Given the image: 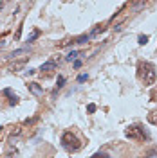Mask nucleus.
I'll return each mask as SVG.
<instances>
[{
	"instance_id": "f257e3e1",
	"label": "nucleus",
	"mask_w": 157,
	"mask_h": 158,
	"mask_svg": "<svg viewBox=\"0 0 157 158\" xmlns=\"http://www.w3.org/2000/svg\"><path fill=\"white\" fill-rule=\"evenodd\" d=\"M137 74H139V79L146 85V86H152L155 83V67L150 63V61H141L137 65Z\"/></svg>"
},
{
	"instance_id": "f03ea898",
	"label": "nucleus",
	"mask_w": 157,
	"mask_h": 158,
	"mask_svg": "<svg viewBox=\"0 0 157 158\" xmlns=\"http://www.w3.org/2000/svg\"><path fill=\"white\" fill-rule=\"evenodd\" d=\"M61 146L67 149V151H78L81 148V140L76 133H72V131H65L63 135H61Z\"/></svg>"
},
{
	"instance_id": "7ed1b4c3",
	"label": "nucleus",
	"mask_w": 157,
	"mask_h": 158,
	"mask_svg": "<svg viewBox=\"0 0 157 158\" xmlns=\"http://www.w3.org/2000/svg\"><path fill=\"white\" fill-rule=\"evenodd\" d=\"M125 137L130 138V140H136V142H143V140L148 138V133L145 131L143 126L134 124V126H128V128L125 129Z\"/></svg>"
},
{
	"instance_id": "20e7f679",
	"label": "nucleus",
	"mask_w": 157,
	"mask_h": 158,
	"mask_svg": "<svg viewBox=\"0 0 157 158\" xmlns=\"http://www.w3.org/2000/svg\"><path fill=\"white\" fill-rule=\"evenodd\" d=\"M4 95H7V97H9V104H11V106L18 104V97H16V95H13V92H11L9 88H6V90H4Z\"/></svg>"
},
{
	"instance_id": "39448f33",
	"label": "nucleus",
	"mask_w": 157,
	"mask_h": 158,
	"mask_svg": "<svg viewBox=\"0 0 157 158\" xmlns=\"http://www.w3.org/2000/svg\"><path fill=\"white\" fill-rule=\"evenodd\" d=\"M29 90L34 94V95H42V94H43V88L38 86V83H29Z\"/></svg>"
},
{
	"instance_id": "423d86ee",
	"label": "nucleus",
	"mask_w": 157,
	"mask_h": 158,
	"mask_svg": "<svg viewBox=\"0 0 157 158\" xmlns=\"http://www.w3.org/2000/svg\"><path fill=\"white\" fill-rule=\"evenodd\" d=\"M52 69H56V63H54V61H47V63H43V65L40 67V70H42V72H43V70L47 72V70H52Z\"/></svg>"
},
{
	"instance_id": "0eeeda50",
	"label": "nucleus",
	"mask_w": 157,
	"mask_h": 158,
	"mask_svg": "<svg viewBox=\"0 0 157 158\" xmlns=\"http://www.w3.org/2000/svg\"><path fill=\"white\" fill-rule=\"evenodd\" d=\"M148 122H150V124H157V111L148 113Z\"/></svg>"
},
{
	"instance_id": "6e6552de",
	"label": "nucleus",
	"mask_w": 157,
	"mask_h": 158,
	"mask_svg": "<svg viewBox=\"0 0 157 158\" xmlns=\"http://www.w3.org/2000/svg\"><path fill=\"white\" fill-rule=\"evenodd\" d=\"M92 38V34H85V36H79V38H76V43H87L88 40Z\"/></svg>"
},
{
	"instance_id": "1a4fd4ad",
	"label": "nucleus",
	"mask_w": 157,
	"mask_h": 158,
	"mask_svg": "<svg viewBox=\"0 0 157 158\" xmlns=\"http://www.w3.org/2000/svg\"><path fill=\"white\" fill-rule=\"evenodd\" d=\"M24 52H27V49H18V50H15V52H11L9 58H16L18 54H24Z\"/></svg>"
},
{
	"instance_id": "9d476101",
	"label": "nucleus",
	"mask_w": 157,
	"mask_h": 158,
	"mask_svg": "<svg viewBox=\"0 0 157 158\" xmlns=\"http://www.w3.org/2000/svg\"><path fill=\"white\" fill-rule=\"evenodd\" d=\"M90 158H112V156H108L107 153H96V155H92Z\"/></svg>"
},
{
	"instance_id": "9b49d317",
	"label": "nucleus",
	"mask_w": 157,
	"mask_h": 158,
	"mask_svg": "<svg viewBox=\"0 0 157 158\" xmlns=\"http://www.w3.org/2000/svg\"><path fill=\"white\" fill-rule=\"evenodd\" d=\"M148 43V36H143V34H141V36H139V45H146Z\"/></svg>"
},
{
	"instance_id": "f8f14e48",
	"label": "nucleus",
	"mask_w": 157,
	"mask_h": 158,
	"mask_svg": "<svg viewBox=\"0 0 157 158\" xmlns=\"http://www.w3.org/2000/svg\"><path fill=\"white\" fill-rule=\"evenodd\" d=\"M76 56H78V52H76V50H72V52H70V54H69V56H67L65 59H67V61H72V59L76 58Z\"/></svg>"
},
{
	"instance_id": "ddd939ff",
	"label": "nucleus",
	"mask_w": 157,
	"mask_h": 158,
	"mask_svg": "<svg viewBox=\"0 0 157 158\" xmlns=\"http://www.w3.org/2000/svg\"><path fill=\"white\" fill-rule=\"evenodd\" d=\"M38 36H40V31H34V32H33V34L29 36V41H33V40H36Z\"/></svg>"
},
{
	"instance_id": "4468645a",
	"label": "nucleus",
	"mask_w": 157,
	"mask_h": 158,
	"mask_svg": "<svg viewBox=\"0 0 157 158\" xmlns=\"http://www.w3.org/2000/svg\"><path fill=\"white\" fill-rule=\"evenodd\" d=\"M63 83H65V77H63V76H60V77H58V88L63 86Z\"/></svg>"
},
{
	"instance_id": "2eb2a0df",
	"label": "nucleus",
	"mask_w": 157,
	"mask_h": 158,
	"mask_svg": "<svg viewBox=\"0 0 157 158\" xmlns=\"http://www.w3.org/2000/svg\"><path fill=\"white\" fill-rule=\"evenodd\" d=\"M87 79H88V76H87V74H81V76L78 77V83H83V81H87Z\"/></svg>"
},
{
	"instance_id": "dca6fc26",
	"label": "nucleus",
	"mask_w": 157,
	"mask_h": 158,
	"mask_svg": "<svg viewBox=\"0 0 157 158\" xmlns=\"http://www.w3.org/2000/svg\"><path fill=\"white\" fill-rule=\"evenodd\" d=\"M81 67V61H74V69H79Z\"/></svg>"
},
{
	"instance_id": "f3484780",
	"label": "nucleus",
	"mask_w": 157,
	"mask_h": 158,
	"mask_svg": "<svg viewBox=\"0 0 157 158\" xmlns=\"http://www.w3.org/2000/svg\"><path fill=\"white\" fill-rule=\"evenodd\" d=\"M94 110H96V106H94V104H88V111H90V113H92Z\"/></svg>"
}]
</instances>
